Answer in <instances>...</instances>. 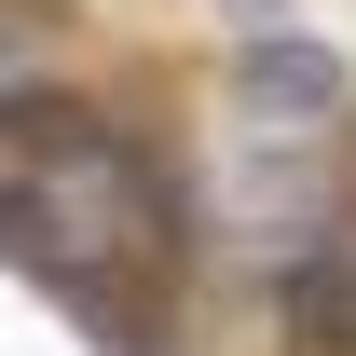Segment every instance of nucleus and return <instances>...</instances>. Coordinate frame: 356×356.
Instances as JSON below:
<instances>
[{"label": "nucleus", "mask_w": 356, "mask_h": 356, "mask_svg": "<svg viewBox=\"0 0 356 356\" xmlns=\"http://www.w3.org/2000/svg\"><path fill=\"white\" fill-rule=\"evenodd\" d=\"M220 14H233V28H274V14H288V0H220Z\"/></svg>", "instance_id": "20e7f679"}, {"label": "nucleus", "mask_w": 356, "mask_h": 356, "mask_svg": "<svg viewBox=\"0 0 356 356\" xmlns=\"http://www.w3.org/2000/svg\"><path fill=\"white\" fill-rule=\"evenodd\" d=\"M14 69H28V42H14V14H0V83H14Z\"/></svg>", "instance_id": "39448f33"}, {"label": "nucleus", "mask_w": 356, "mask_h": 356, "mask_svg": "<svg viewBox=\"0 0 356 356\" xmlns=\"http://www.w3.org/2000/svg\"><path fill=\"white\" fill-rule=\"evenodd\" d=\"M274 329H288L302 356H356V233L288 261V288H274Z\"/></svg>", "instance_id": "7ed1b4c3"}, {"label": "nucleus", "mask_w": 356, "mask_h": 356, "mask_svg": "<svg viewBox=\"0 0 356 356\" xmlns=\"http://www.w3.org/2000/svg\"><path fill=\"white\" fill-rule=\"evenodd\" d=\"M0 165L42 178V192H69V206H96L124 247H165V220H178L165 165H151L83 83H28V69H14V83H0Z\"/></svg>", "instance_id": "f257e3e1"}, {"label": "nucleus", "mask_w": 356, "mask_h": 356, "mask_svg": "<svg viewBox=\"0 0 356 356\" xmlns=\"http://www.w3.org/2000/svg\"><path fill=\"white\" fill-rule=\"evenodd\" d=\"M343 42H315V28H247V55H233V110L274 137H315L329 110H343Z\"/></svg>", "instance_id": "f03ea898"}]
</instances>
